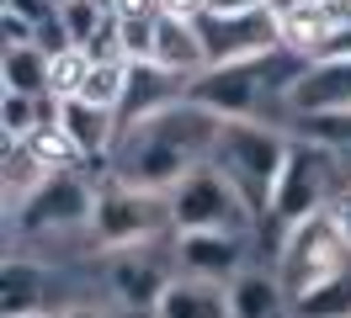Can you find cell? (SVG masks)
<instances>
[{
    "instance_id": "30bf717a",
    "label": "cell",
    "mask_w": 351,
    "mask_h": 318,
    "mask_svg": "<svg viewBox=\"0 0 351 318\" xmlns=\"http://www.w3.org/2000/svg\"><path fill=\"white\" fill-rule=\"evenodd\" d=\"M171 260L181 276H202V281H234L250 271V233H176Z\"/></svg>"
},
{
    "instance_id": "cb8c5ba5",
    "label": "cell",
    "mask_w": 351,
    "mask_h": 318,
    "mask_svg": "<svg viewBox=\"0 0 351 318\" xmlns=\"http://www.w3.org/2000/svg\"><path fill=\"white\" fill-rule=\"evenodd\" d=\"M304 127V138H314V144L335 148V154H346L351 159V111H341V117H314V122H298Z\"/></svg>"
},
{
    "instance_id": "52a82bcc",
    "label": "cell",
    "mask_w": 351,
    "mask_h": 318,
    "mask_svg": "<svg viewBox=\"0 0 351 318\" xmlns=\"http://www.w3.org/2000/svg\"><path fill=\"white\" fill-rule=\"evenodd\" d=\"M171 223L176 233H250L261 217L240 196V186L208 159L171 191Z\"/></svg>"
},
{
    "instance_id": "e0dca14e",
    "label": "cell",
    "mask_w": 351,
    "mask_h": 318,
    "mask_svg": "<svg viewBox=\"0 0 351 318\" xmlns=\"http://www.w3.org/2000/svg\"><path fill=\"white\" fill-rule=\"evenodd\" d=\"M229 313L234 318H282L293 313L287 287L277 281V271H245L229 281Z\"/></svg>"
},
{
    "instance_id": "9a60e30c",
    "label": "cell",
    "mask_w": 351,
    "mask_h": 318,
    "mask_svg": "<svg viewBox=\"0 0 351 318\" xmlns=\"http://www.w3.org/2000/svg\"><path fill=\"white\" fill-rule=\"evenodd\" d=\"M149 64H160L165 75H181V80H197L202 69H208V53H202V38H197V21H181V16H165V21H160Z\"/></svg>"
},
{
    "instance_id": "7a4b0ae2",
    "label": "cell",
    "mask_w": 351,
    "mask_h": 318,
    "mask_svg": "<svg viewBox=\"0 0 351 318\" xmlns=\"http://www.w3.org/2000/svg\"><path fill=\"white\" fill-rule=\"evenodd\" d=\"M308 59L271 48L266 59H245V64H219L202 69L186 101H197L202 111H213L219 122H282V111H293V85L304 80Z\"/></svg>"
},
{
    "instance_id": "8fae6325",
    "label": "cell",
    "mask_w": 351,
    "mask_h": 318,
    "mask_svg": "<svg viewBox=\"0 0 351 318\" xmlns=\"http://www.w3.org/2000/svg\"><path fill=\"white\" fill-rule=\"evenodd\" d=\"M287 106H293L298 122L351 111V53H341V59H314L304 69V80L293 85V101Z\"/></svg>"
},
{
    "instance_id": "ba28073f",
    "label": "cell",
    "mask_w": 351,
    "mask_h": 318,
    "mask_svg": "<svg viewBox=\"0 0 351 318\" xmlns=\"http://www.w3.org/2000/svg\"><path fill=\"white\" fill-rule=\"evenodd\" d=\"M90 212H96V186H86V170H69V175H48L22 207H11V228L27 239L48 228H90Z\"/></svg>"
},
{
    "instance_id": "277c9868",
    "label": "cell",
    "mask_w": 351,
    "mask_h": 318,
    "mask_svg": "<svg viewBox=\"0 0 351 318\" xmlns=\"http://www.w3.org/2000/svg\"><path fill=\"white\" fill-rule=\"evenodd\" d=\"M90 244L101 254H128L160 239H176L171 223V196L165 191H144V186H123V181H101L96 191V212H90Z\"/></svg>"
},
{
    "instance_id": "83f0119b",
    "label": "cell",
    "mask_w": 351,
    "mask_h": 318,
    "mask_svg": "<svg viewBox=\"0 0 351 318\" xmlns=\"http://www.w3.org/2000/svg\"><path fill=\"white\" fill-rule=\"evenodd\" d=\"M304 5H314V0H271V16H287V11H304Z\"/></svg>"
},
{
    "instance_id": "484cf974",
    "label": "cell",
    "mask_w": 351,
    "mask_h": 318,
    "mask_svg": "<svg viewBox=\"0 0 351 318\" xmlns=\"http://www.w3.org/2000/svg\"><path fill=\"white\" fill-rule=\"evenodd\" d=\"M271 11V0H213V16H256Z\"/></svg>"
},
{
    "instance_id": "3957f363",
    "label": "cell",
    "mask_w": 351,
    "mask_h": 318,
    "mask_svg": "<svg viewBox=\"0 0 351 318\" xmlns=\"http://www.w3.org/2000/svg\"><path fill=\"white\" fill-rule=\"evenodd\" d=\"M287 154H293V133L282 122H223L219 144H213V165L240 186V196L266 223V207H271V191H277Z\"/></svg>"
},
{
    "instance_id": "f1b7e54d",
    "label": "cell",
    "mask_w": 351,
    "mask_h": 318,
    "mask_svg": "<svg viewBox=\"0 0 351 318\" xmlns=\"http://www.w3.org/2000/svg\"><path fill=\"white\" fill-rule=\"evenodd\" d=\"M64 318H107V313H96V308H64Z\"/></svg>"
},
{
    "instance_id": "4316f807",
    "label": "cell",
    "mask_w": 351,
    "mask_h": 318,
    "mask_svg": "<svg viewBox=\"0 0 351 318\" xmlns=\"http://www.w3.org/2000/svg\"><path fill=\"white\" fill-rule=\"evenodd\" d=\"M330 217H335L341 239L351 244V186H341V191H335V202H330Z\"/></svg>"
},
{
    "instance_id": "5b68a950",
    "label": "cell",
    "mask_w": 351,
    "mask_h": 318,
    "mask_svg": "<svg viewBox=\"0 0 351 318\" xmlns=\"http://www.w3.org/2000/svg\"><path fill=\"white\" fill-rule=\"evenodd\" d=\"M341 159H346V154L314 144V138H293V154H287L282 175H277L266 223L277 233H287V228H298V223H308V217L330 212L335 191L351 186V181H341Z\"/></svg>"
},
{
    "instance_id": "4dcf8cb0",
    "label": "cell",
    "mask_w": 351,
    "mask_h": 318,
    "mask_svg": "<svg viewBox=\"0 0 351 318\" xmlns=\"http://www.w3.org/2000/svg\"><path fill=\"white\" fill-rule=\"evenodd\" d=\"M59 5H69V0H59Z\"/></svg>"
},
{
    "instance_id": "f546056e",
    "label": "cell",
    "mask_w": 351,
    "mask_h": 318,
    "mask_svg": "<svg viewBox=\"0 0 351 318\" xmlns=\"http://www.w3.org/2000/svg\"><path fill=\"white\" fill-rule=\"evenodd\" d=\"M27 318H64V313H53V308H43V313H27Z\"/></svg>"
},
{
    "instance_id": "7c38bea8",
    "label": "cell",
    "mask_w": 351,
    "mask_h": 318,
    "mask_svg": "<svg viewBox=\"0 0 351 318\" xmlns=\"http://www.w3.org/2000/svg\"><path fill=\"white\" fill-rule=\"evenodd\" d=\"M112 297L123 308H138V313H154V302L165 297V287L176 281V271H165V260H154V244L144 250H128V254H112Z\"/></svg>"
},
{
    "instance_id": "6da1fadb",
    "label": "cell",
    "mask_w": 351,
    "mask_h": 318,
    "mask_svg": "<svg viewBox=\"0 0 351 318\" xmlns=\"http://www.w3.org/2000/svg\"><path fill=\"white\" fill-rule=\"evenodd\" d=\"M219 117L202 111L197 101H176L165 111H154L144 122L123 127L117 154H112V181L123 186H144V191H165L171 196L197 165L213 159L219 144Z\"/></svg>"
},
{
    "instance_id": "d6986e66",
    "label": "cell",
    "mask_w": 351,
    "mask_h": 318,
    "mask_svg": "<svg viewBox=\"0 0 351 318\" xmlns=\"http://www.w3.org/2000/svg\"><path fill=\"white\" fill-rule=\"evenodd\" d=\"M128 69L133 64H90V75H86L75 101H90L101 111H123V101H128Z\"/></svg>"
},
{
    "instance_id": "7402d4cb",
    "label": "cell",
    "mask_w": 351,
    "mask_h": 318,
    "mask_svg": "<svg viewBox=\"0 0 351 318\" xmlns=\"http://www.w3.org/2000/svg\"><path fill=\"white\" fill-rule=\"evenodd\" d=\"M86 75H90L86 48L48 53V90H53V101H75V96H80V85H86Z\"/></svg>"
},
{
    "instance_id": "ffe728a7",
    "label": "cell",
    "mask_w": 351,
    "mask_h": 318,
    "mask_svg": "<svg viewBox=\"0 0 351 318\" xmlns=\"http://www.w3.org/2000/svg\"><path fill=\"white\" fill-rule=\"evenodd\" d=\"M43 181H48V170L32 159V148L27 144H5V212L22 207Z\"/></svg>"
},
{
    "instance_id": "5bb4252c",
    "label": "cell",
    "mask_w": 351,
    "mask_h": 318,
    "mask_svg": "<svg viewBox=\"0 0 351 318\" xmlns=\"http://www.w3.org/2000/svg\"><path fill=\"white\" fill-rule=\"evenodd\" d=\"M154 318H234L229 313V287L176 271V281L165 287V297L154 302Z\"/></svg>"
},
{
    "instance_id": "2e32d148",
    "label": "cell",
    "mask_w": 351,
    "mask_h": 318,
    "mask_svg": "<svg viewBox=\"0 0 351 318\" xmlns=\"http://www.w3.org/2000/svg\"><path fill=\"white\" fill-rule=\"evenodd\" d=\"M48 308V276L43 265H32L22 254H5V271H0V313L5 318H27Z\"/></svg>"
},
{
    "instance_id": "603a6c76",
    "label": "cell",
    "mask_w": 351,
    "mask_h": 318,
    "mask_svg": "<svg viewBox=\"0 0 351 318\" xmlns=\"http://www.w3.org/2000/svg\"><path fill=\"white\" fill-rule=\"evenodd\" d=\"M112 16V0H69V5H59V21H64V38L75 42V48H86L96 32H101V21Z\"/></svg>"
},
{
    "instance_id": "d4e9b609",
    "label": "cell",
    "mask_w": 351,
    "mask_h": 318,
    "mask_svg": "<svg viewBox=\"0 0 351 318\" xmlns=\"http://www.w3.org/2000/svg\"><path fill=\"white\" fill-rule=\"evenodd\" d=\"M165 5V16H181V21H202L213 11V0H160Z\"/></svg>"
},
{
    "instance_id": "44dd1931",
    "label": "cell",
    "mask_w": 351,
    "mask_h": 318,
    "mask_svg": "<svg viewBox=\"0 0 351 318\" xmlns=\"http://www.w3.org/2000/svg\"><path fill=\"white\" fill-rule=\"evenodd\" d=\"M287 318H351V271L325 281V287H314L308 297H298Z\"/></svg>"
},
{
    "instance_id": "9c48e42d",
    "label": "cell",
    "mask_w": 351,
    "mask_h": 318,
    "mask_svg": "<svg viewBox=\"0 0 351 318\" xmlns=\"http://www.w3.org/2000/svg\"><path fill=\"white\" fill-rule=\"evenodd\" d=\"M202 53H208V69L219 64H245V59H266L271 48H282V32H277V16L271 11H256V16H208L197 21Z\"/></svg>"
},
{
    "instance_id": "4fadbf2b",
    "label": "cell",
    "mask_w": 351,
    "mask_h": 318,
    "mask_svg": "<svg viewBox=\"0 0 351 318\" xmlns=\"http://www.w3.org/2000/svg\"><path fill=\"white\" fill-rule=\"evenodd\" d=\"M186 90H192V80L165 75L160 64H149V59L133 64V69H128V101H123V111H117V122H123V127L144 122V117H154V111L186 101Z\"/></svg>"
},
{
    "instance_id": "ac0fdd59",
    "label": "cell",
    "mask_w": 351,
    "mask_h": 318,
    "mask_svg": "<svg viewBox=\"0 0 351 318\" xmlns=\"http://www.w3.org/2000/svg\"><path fill=\"white\" fill-rule=\"evenodd\" d=\"M0 80L16 96H53L48 90V53L38 42H11L5 59H0Z\"/></svg>"
},
{
    "instance_id": "8992f818",
    "label": "cell",
    "mask_w": 351,
    "mask_h": 318,
    "mask_svg": "<svg viewBox=\"0 0 351 318\" xmlns=\"http://www.w3.org/2000/svg\"><path fill=\"white\" fill-rule=\"evenodd\" d=\"M271 271H277V281L287 287V302H298V297H308L314 287H325V281L351 271V244L341 239L335 217L319 212V217H308L298 228L277 233Z\"/></svg>"
}]
</instances>
